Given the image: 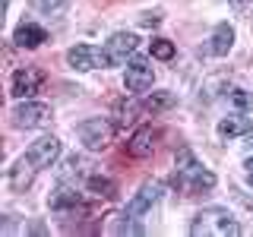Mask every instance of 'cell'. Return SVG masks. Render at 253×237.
<instances>
[{"instance_id":"cell-1","label":"cell","mask_w":253,"mask_h":237,"mask_svg":"<svg viewBox=\"0 0 253 237\" xmlns=\"http://www.w3.org/2000/svg\"><path fill=\"white\" fill-rule=\"evenodd\" d=\"M171 180H174V187L184 190V193H200V190L215 187V174L206 171L187 146L177 149V155H174V177Z\"/></svg>"},{"instance_id":"cell-2","label":"cell","mask_w":253,"mask_h":237,"mask_svg":"<svg viewBox=\"0 0 253 237\" xmlns=\"http://www.w3.org/2000/svg\"><path fill=\"white\" fill-rule=\"evenodd\" d=\"M190 234L193 237H228V234H241V225L234 221V215L228 209L212 205V209H203L200 215L193 218Z\"/></svg>"},{"instance_id":"cell-3","label":"cell","mask_w":253,"mask_h":237,"mask_svg":"<svg viewBox=\"0 0 253 237\" xmlns=\"http://www.w3.org/2000/svg\"><path fill=\"white\" fill-rule=\"evenodd\" d=\"M79 139H83L85 149H92V152H98V149H105L111 136H114V126H111L105 117H89V120H83L76 126Z\"/></svg>"},{"instance_id":"cell-4","label":"cell","mask_w":253,"mask_h":237,"mask_svg":"<svg viewBox=\"0 0 253 237\" xmlns=\"http://www.w3.org/2000/svg\"><path fill=\"white\" fill-rule=\"evenodd\" d=\"M67 63L76 70H98V67H111V57L108 51H101L95 44H76L67 51Z\"/></svg>"},{"instance_id":"cell-5","label":"cell","mask_w":253,"mask_h":237,"mask_svg":"<svg viewBox=\"0 0 253 237\" xmlns=\"http://www.w3.org/2000/svg\"><path fill=\"white\" fill-rule=\"evenodd\" d=\"M152 82H155V73L146 57H133L126 63V73H124L126 92H146V89H152Z\"/></svg>"},{"instance_id":"cell-6","label":"cell","mask_w":253,"mask_h":237,"mask_svg":"<svg viewBox=\"0 0 253 237\" xmlns=\"http://www.w3.org/2000/svg\"><path fill=\"white\" fill-rule=\"evenodd\" d=\"M51 108L42 105V101H26V105L13 108V123L22 126V130H32V126H44L51 120Z\"/></svg>"},{"instance_id":"cell-7","label":"cell","mask_w":253,"mask_h":237,"mask_svg":"<svg viewBox=\"0 0 253 237\" xmlns=\"http://www.w3.org/2000/svg\"><path fill=\"white\" fill-rule=\"evenodd\" d=\"M42 82H44V73L35 67H26V70H16L13 73V85H10V95L13 98H32L35 92H42Z\"/></svg>"},{"instance_id":"cell-8","label":"cell","mask_w":253,"mask_h":237,"mask_svg":"<svg viewBox=\"0 0 253 237\" xmlns=\"http://www.w3.org/2000/svg\"><path fill=\"white\" fill-rule=\"evenodd\" d=\"M162 196V184H155V180H146V184L139 187V193L133 196L130 202H126V212L124 215H130V218H139V215H146L149 209L155 205V199Z\"/></svg>"},{"instance_id":"cell-9","label":"cell","mask_w":253,"mask_h":237,"mask_svg":"<svg viewBox=\"0 0 253 237\" xmlns=\"http://www.w3.org/2000/svg\"><path fill=\"white\" fill-rule=\"evenodd\" d=\"M136 44H139V38L133 35V32H114V35L108 38V44H105V51H108V57H111V67L124 63L126 54L136 51Z\"/></svg>"},{"instance_id":"cell-10","label":"cell","mask_w":253,"mask_h":237,"mask_svg":"<svg viewBox=\"0 0 253 237\" xmlns=\"http://www.w3.org/2000/svg\"><path fill=\"white\" fill-rule=\"evenodd\" d=\"M38 171H42V168L35 164V158L26 152V155H22L19 161H16L13 168H10V187L16 190V193H22V190H26L32 180H35V174H38Z\"/></svg>"},{"instance_id":"cell-11","label":"cell","mask_w":253,"mask_h":237,"mask_svg":"<svg viewBox=\"0 0 253 237\" xmlns=\"http://www.w3.org/2000/svg\"><path fill=\"white\" fill-rule=\"evenodd\" d=\"M29 155L35 158L38 168H51V164L57 161V155H60V139H57V136H42V139H35V142H32V149H29Z\"/></svg>"},{"instance_id":"cell-12","label":"cell","mask_w":253,"mask_h":237,"mask_svg":"<svg viewBox=\"0 0 253 237\" xmlns=\"http://www.w3.org/2000/svg\"><path fill=\"white\" fill-rule=\"evenodd\" d=\"M155 142H158V130H155V126H142V130H136L130 136L126 152H130L133 158H146V155L155 152Z\"/></svg>"},{"instance_id":"cell-13","label":"cell","mask_w":253,"mask_h":237,"mask_svg":"<svg viewBox=\"0 0 253 237\" xmlns=\"http://www.w3.org/2000/svg\"><path fill=\"white\" fill-rule=\"evenodd\" d=\"M13 41L19 44V47H38L42 41H47V32L42 26H35V22H22V26L16 29Z\"/></svg>"},{"instance_id":"cell-14","label":"cell","mask_w":253,"mask_h":237,"mask_svg":"<svg viewBox=\"0 0 253 237\" xmlns=\"http://www.w3.org/2000/svg\"><path fill=\"white\" fill-rule=\"evenodd\" d=\"M250 130H253V120H250V117H241V114H234V117H225V120H218V136H221V139L244 136V133H250Z\"/></svg>"},{"instance_id":"cell-15","label":"cell","mask_w":253,"mask_h":237,"mask_svg":"<svg viewBox=\"0 0 253 237\" xmlns=\"http://www.w3.org/2000/svg\"><path fill=\"white\" fill-rule=\"evenodd\" d=\"M231 44H234V29L228 26V22H218L215 32H212V44H209V51L215 54V57H225V54L231 51Z\"/></svg>"},{"instance_id":"cell-16","label":"cell","mask_w":253,"mask_h":237,"mask_svg":"<svg viewBox=\"0 0 253 237\" xmlns=\"http://www.w3.org/2000/svg\"><path fill=\"white\" fill-rule=\"evenodd\" d=\"M174 105V95L171 92H158V95H149L146 101H142V111H152V114H158V111L171 108Z\"/></svg>"},{"instance_id":"cell-17","label":"cell","mask_w":253,"mask_h":237,"mask_svg":"<svg viewBox=\"0 0 253 237\" xmlns=\"http://www.w3.org/2000/svg\"><path fill=\"white\" fill-rule=\"evenodd\" d=\"M89 190H95V193L105 196V199H114L117 196V187L111 184L108 177H89Z\"/></svg>"},{"instance_id":"cell-18","label":"cell","mask_w":253,"mask_h":237,"mask_svg":"<svg viewBox=\"0 0 253 237\" xmlns=\"http://www.w3.org/2000/svg\"><path fill=\"white\" fill-rule=\"evenodd\" d=\"M228 101H231L234 108H241V111H253V95H250V92H244V89H231Z\"/></svg>"},{"instance_id":"cell-19","label":"cell","mask_w":253,"mask_h":237,"mask_svg":"<svg viewBox=\"0 0 253 237\" xmlns=\"http://www.w3.org/2000/svg\"><path fill=\"white\" fill-rule=\"evenodd\" d=\"M152 57L171 60V57H174V44L168 41V38H155V41H152Z\"/></svg>"},{"instance_id":"cell-20","label":"cell","mask_w":253,"mask_h":237,"mask_svg":"<svg viewBox=\"0 0 253 237\" xmlns=\"http://www.w3.org/2000/svg\"><path fill=\"white\" fill-rule=\"evenodd\" d=\"M32 3H35V10L51 13V10H60V6H63V0H32Z\"/></svg>"},{"instance_id":"cell-21","label":"cell","mask_w":253,"mask_h":237,"mask_svg":"<svg viewBox=\"0 0 253 237\" xmlns=\"http://www.w3.org/2000/svg\"><path fill=\"white\" fill-rule=\"evenodd\" d=\"M234 10H247V6H253V0H231Z\"/></svg>"},{"instance_id":"cell-22","label":"cell","mask_w":253,"mask_h":237,"mask_svg":"<svg viewBox=\"0 0 253 237\" xmlns=\"http://www.w3.org/2000/svg\"><path fill=\"white\" fill-rule=\"evenodd\" d=\"M142 26H158V16H152V13H146V16H142Z\"/></svg>"},{"instance_id":"cell-23","label":"cell","mask_w":253,"mask_h":237,"mask_svg":"<svg viewBox=\"0 0 253 237\" xmlns=\"http://www.w3.org/2000/svg\"><path fill=\"white\" fill-rule=\"evenodd\" d=\"M247 184H250V187H253V155H250V158H247Z\"/></svg>"},{"instance_id":"cell-24","label":"cell","mask_w":253,"mask_h":237,"mask_svg":"<svg viewBox=\"0 0 253 237\" xmlns=\"http://www.w3.org/2000/svg\"><path fill=\"white\" fill-rule=\"evenodd\" d=\"M244 202H247V209L253 212V196H247V199H244Z\"/></svg>"}]
</instances>
